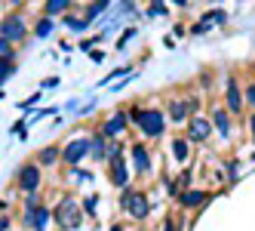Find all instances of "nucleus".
<instances>
[{
	"label": "nucleus",
	"instance_id": "473e14b6",
	"mask_svg": "<svg viewBox=\"0 0 255 231\" xmlns=\"http://www.w3.org/2000/svg\"><path fill=\"white\" fill-rule=\"evenodd\" d=\"M83 213H86V216H96V198H93V194L83 201Z\"/></svg>",
	"mask_w": 255,
	"mask_h": 231
},
{
	"label": "nucleus",
	"instance_id": "6ab92c4d",
	"mask_svg": "<svg viewBox=\"0 0 255 231\" xmlns=\"http://www.w3.org/2000/svg\"><path fill=\"white\" fill-rule=\"evenodd\" d=\"M71 6H74V0H43V15H65L71 12Z\"/></svg>",
	"mask_w": 255,
	"mask_h": 231
},
{
	"label": "nucleus",
	"instance_id": "ddd939ff",
	"mask_svg": "<svg viewBox=\"0 0 255 231\" xmlns=\"http://www.w3.org/2000/svg\"><path fill=\"white\" fill-rule=\"evenodd\" d=\"M209 201V194L203 191V188H185L178 194V204H181V210H197V207H203Z\"/></svg>",
	"mask_w": 255,
	"mask_h": 231
},
{
	"label": "nucleus",
	"instance_id": "9b49d317",
	"mask_svg": "<svg viewBox=\"0 0 255 231\" xmlns=\"http://www.w3.org/2000/svg\"><path fill=\"white\" fill-rule=\"evenodd\" d=\"M243 90H240V83H237L234 77L228 80V86H225V105H228V111L231 114H240L243 111Z\"/></svg>",
	"mask_w": 255,
	"mask_h": 231
},
{
	"label": "nucleus",
	"instance_id": "f3484780",
	"mask_svg": "<svg viewBox=\"0 0 255 231\" xmlns=\"http://www.w3.org/2000/svg\"><path fill=\"white\" fill-rule=\"evenodd\" d=\"M111 3H114V0H89L86 9H83V19H86L89 25H96V22H99V15H102L108 6H111Z\"/></svg>",
	"mask_w": 255,
	"mask_h": 231
},
{
	"label": "nucleus",
	"instance_id": "1a4fd4ad",
	"mask_svg": "<svg viewBox=\"0 0 255 231\" xmlns=\"http://www.w3.org/2000/svg\"><path fill=\"white\" fill-rule=\"evenodd\" d=\"M126 127H129V114H126V108H117L111 117L102 123V133H105L108 139H117V136L126 133Z\"/></svg>",
	"mask_w": 255,
	"mask_h": 231
},
{
	"label": "nucleus",
	"instance_id": "423d86ee",
	"mask_svg": "<svg viewBox=\"0 0 255 231\" xmlns=\"http://www.w3.org/2000/svg\"><path fill=\"white\" fill-rule=\"evenodd\" d=\"M83 157H89V136H74L62 145V164L77 167Z\"/></svg>",
	"mask_w": 255,
	"mask_h": 231
},
{
	"label": "nucleus",
	"instance_id": "412c9836",
	"mask_svg": "<svg viewBox=\"0 0 255 231\" xmlns=\"http://www.w3.org/2000/svg\"><path fill=\"white\" fill-rule=\"evenodd\" d=\"M56 31V19H52V15H43V19H37L34 22V37H49V34Z\"/></svg>",
	"mask_w": 255,
	"mask_h": 231
},
{
	"label": "nucleus",
	"instance_id": "ea45409f",
	"mask_svg": "<svg viewBox=\"0 0 255 231\" xmlns=\"http://www.w3.org/2000/svg\"><path fill=\"white\" fill-rule=\"evenodd\" d=\"M9 6H12V9H19V6H22V0H9Z\"/></svg>",
	"mask_w": 255,
	"mask_h": 231
},
{
	"label": "nucleus",
	"instance_id": "bb28decb",
	"mask_svg": "<svg viewBox=\"0 0 255 231\" xmlns=\"http://www.w3.org/2000/svg\"><path fill=\"white\" fill-rule=\"evenodd\" d=\"M0 59H15V43H9L6 37H0Z\"/></svg>",
	"mask_w": 255,
	"mask_h": 231
},
{
	"label": "nucleus",
	"instance_id": "79ce46f5",
	"mask_svg": "<svg viewBox=\"0 0 255 231\" xmlns=\"http://www.w3.org/2000/svg\"><path fill=\"white\" fill-rule=\"evenodd\" d=\"M111 231H123V225H111Z\"/></svg>",
	"mask_w": 255,
	"mask_h": 231
},
{
	"label": "nucleus",
	"instance_id": "2eb2a0df",
	"mask_svg": "<svg viewBox=\"0 0 255 231\" xmlns=\"http://www.w3.org/2000/svg\"><path fill=\"white\" fill-rule=\"evenodd\" d=\"M209 120H212V130H218V136H222V139H231V114H228L225 108H215V111L209 114Z\"/></svg>",
	"mask_w": 255,
	"mask_h": 231
},
{
	"label": "nucleus",
	"instance_id": "72a5a7b5",
	"mask_svg": "<svg viewBox=\"0 0 255 231\" xmlns=\"http://www.w3.org/2000/svg\"><path fill=\"white\" fill-rule=\"evenodd\" d=\"M52 86H59V77H46V80L40 83V90H52Z\"/></svg>",
	"mask_w": 255,
	"mask_h": 231
},
{
	"label": "nucleus",
	"instance_id": "58836bf2",
	"mask_svg": "<svg viewBox=\"0 0 255 231\" xmlns=\"http://www.w3.org/2000/svg\"><path fill=\"white\" fill-rule=\"evenodd\" d=\"M249 130H252V136H255V114L249 117Z\"/></svg>",
	"mask_w": 255,
	"mask_h": 231
},
{
	"label": "nucleus",
	"instance_id": "f704fd0d",
	"mask_svg": "<svg viewBox=\"0 0 255 231\" xmlns=\"http://www.w3.org/2000/svg\"><path fill=\"white\" fill-rule=\"evenodd\" d=\"M185 34H188L185 25H172V37H185Z\"/></svg>",
	"mask_w": 255,
	"mask_h": 231
},
{
	"label": "nucleus",
	"instance_id": "c85d7f7f",
	"mask_svg": "<svg viewBox=\"0 0 255 231\" xmlns=\"http://www.w3.org/2000/svg\"><path fill=\"white\" fill-rule=\"evenodd\" d=\"M68 170H71V179H74V182H89V179H93L89 170H80V167H68Z\"/></svg>",
	"mask_w": 255,
	"mask_h": 231
},
{
	"label": "nucleus",
	"instance_id": "393cba45",
	"mask_svg": "<svg viewBox=\"0 0 255 231\" xmlns=\"http://www.w3.org/2000/svg\"><path fill=\"white\" fill-rule=\"evenodd\" d=\"M12 74H15V65L9 59H0V86H3L6 77H12ZM0 96H3V93H0Z\"/></svg>",
	"mask_w": 255,
	"mask_h": 231
},
{
	"label": "nucleus",
	"instance_id": "b1692460",
	"mask_svg": "<svg viewBox=\"0 0 255 231\" xmlns=\"http://www.w3.org/2000/svg\"><path fill=\"white\" fill-rule=\"evenodd\" d=\"M129 68H132V65H120V68H114V71H108V74L99 80V86H108V83L117 80V77H126V74H129Z\"/></svg>",
	"mask_w": 255,
	"mask_h": 231
},
{
	"label": "nucleus",
	"instance_id": "c756f323",
	"mask_svg": "<svg viewBox=\"0 0 255 231\" xmlns=\"http://www.w3.org/2000/svg\"><path fill=\"white\" fill-rule=\"evenodd\" d=\"M135 37V28H126L123 34H120V40H117V49H126V43H129Z\"/></svg>",
	"mask_w": 255,
	"mask_h": 231
},
{
	"label": "nucleus",
	"instance_id": "39448f33",
	"mask_svg": "<svg viewBox=\"0 0 255 231\" xmlns=\"http://www.w3.org/2000/svg\"><path fill=\"white\" fill-rule=\"evenodd\" d=\"M40 182H43V167L37 161H28L19 167V173H15V185H19V191H40Z\"/></svg>",
	"mask_w": 255,
	"mask_h": 231
},
{
	"label": "nucleus",
	"instance_id": "7ed1b4c3",
	"mask_svg": "<svg viewBox=\"0 0 255 231\" xmlns=\"http://www.w3.org/2000/svg\"><path fill=\"white\" fill-rule=\"evenodd\" d=\"M28 15L22 9H9L0 15V37H6L9 43H22L28 37Z\"/></svg>",
	"mask_w": 255,
	"mask_h": 231
},
{
	"label": "nucleus",
	"instance_id": "7c9ffc66",
	"mask_svg": "<svg viewBox=\"0 0 255 231\" xmlns=\"http://www.w3.org/2000/svg\"><path fill=\"white\" fill-rule=\"evenodd\" d=\"M40 99H43V90H40V93H34V96H28V99L19 105V108H22V111H28V108H34V105H37Z\"/></svg>",
	"mask_w": 255,
	"mask_h": 231
},
{
	"label": "nucleus",
	"instance_id": "a19ab883",
	"mask_svg": "<svg viewBox=\"0 0 255 231\" xmlns=\"http://www.w3.org/2000/svg\"><path fill=\"white\" fill-rule=\"evenodd\" d=\"M172 3H175V6H188V0H172Z\"/></svg>",
	"mask_w": 255,
	"mask_h": 231
},
{
	"label": "nucleus",
	"instance_id": "6e6552de",
	"mask_svg": "<svg viewBox=\"0 0 255 231\" xmlns=\"http://www.w3.org/2000/svg\"><path fill=\"white\" fill-rule=\"evenodd\" d=\"M194 108H197V96L172 99L169 108H166V120H172V123H188V120L194 117Z\"/></svg>",
	"mask_w": 255,
	"mask_h": 231
},
{
	"label": "nucleus",
	"instance_id": "f257e3e1",
	"mask_svg": "<svg viewBox=\"0 0 255 231\" xmlns=\"http://www.w3.org/2000/svg\"><path fill=\"white\" fill-rule=\"evenodd\" d=\"M126 114H129V123H135L144 133V139H160L166 133V111H160V108H138V105H132V108H126Z\"/></svg>",
	"mask_w": 255,
	"mask_h": 231
},
{
	"label": "nucleus",
	"instance_id": "5701e85b",
	"mask_svg": "<svg viewBox=\"0 0 255 231\" xmlns=\"http://www.w3.org/2000/svg\"><path fill=\"white\" fill-rule=\"evenodd\" d=\"M123 151H126V145H123V142H108V148H105V161L108 164H111V161H120V157H123Z\"/></svg>",
	"mask_w": 255,
	"mask_h": 231
},
{
	"label": "nucleus",
	"instance_id": "4468645a",
	"mask_svg": "<svg viewBox=\"0 0 255 231\" xmlns=\"http://www.w3.org/2000/svg\"><path fill=\"white\" fill-rule=\"evenodd\" d=\"M129 157H132L135 173H151V154H148V148H144L141 142H132L129 145Z\"/></svg>",
	"mask_w": 255,
	"mask_h": 231
},
{
	"label": "nucleus",
	"instance_id": "e433bc0d",
	"mask_svg": "<svg viewBox=\"0 0 255 231\" xmlns=\"http://www.w3.org/2000/svg\"><path fill=\"white\" fill-rule=\"evenodd\" d=\"M163 231H175V222L166 216V219H163Z\"/></svg>",
	"mask_w": 255,
	"mask_h": 231
},
{
	"label": "nucleus",
	"instance_id": "a878e982",
	"mask_svg": "<svg viewBox=\"0 0 255 231\" xmlns=\"http://www.w3.org/2000/svg\"><path fill=\"white\" fill-rule=\"evenodd\" d=\"M25 210H37L40 204H43V198H40V191H25Z\"/></svg>",
	"mask_w": 255,
	"mask_h": 231
},
{
	"label": "nucleus",
	"instance_id": "37998d69",
	"mask_svg": "<svg viewBox=\"0 0 255 231\" xmlns=\"http://www.w3.org/2000/svg\"><path fill=\"white\" fill-rule=\"evenodd\" d=\"M252 74H255V68H252Z\"/></svg>",
	"mask_w": 255,
	"mask_h": 231
},
{
	"label": "nucleus",
	"instance_id": "f03ea898",
	"mask_svg": "<svg viewBox=\"0 0 255 231\" xmlns=\"http://www.w3.org/2000/svg\"><path fill=\"white\" fill-rule=\"evenodd\" d=\"M83 204H77L74 194H62L59 204L52 207V222H56L62 231H77L83 225Z\"/></svg>",
	"mask_w": 255,
	"mask_h": 231
},
{
	"label": "nucleus",
	"instance_id": "cd10ccee",
	"mask_svg": "<svg viewBox=\"0 0 255 231\" xmlns=\"http://www.w3.org/2000/svg\"><path fill=\"white\" fill-rule=\"evenodd\" d=\"M157 15H166V3L163 0H151V6H148V19H157Z\"/></svg>",
	"mask_w": 255,
	"mask_h": 231
},
{
	"label": "nucleus",
	"instance_id": "aec40b11",
	"mask_svg": "<svg viewBox=\"0 0 255 231\" xmlns=\"http://www.w3.org/2000/svg\"><path fill=\"white\" fill-rule=\"evenodd\" d=\"M62 25L71 28V31H77V34H83L86 28H93V25L83 19V15H74V12H65V15H62Z\"/></svg>",
	"mask_w": 255,
	"mask_h": 231
},
{
	"label": "nucleus",
	"instance_id": "2f4dec72",
	"mask_svg": "<svg viewBox=\"0 0 255 231\" xmlns=\"http://www.w3.org/2000/svg\"><path fill=\"white\" fill-rule=\"evenodd\" d=\"M243 99H246V102L252 105V108H255V80H252L249 86H243Z\"/></svg>",
	"mask_w": 255,
	"mask_h": 231
},
{
	"label": "nucleus",
	"instance_id": "dca6fc26",
	"mask_svg": "<svg viewBox=\"0 0 255 231\" xmlns=\"http://www.w3.org/2000/svg\"><path fill=\"white\" fill-rule=\"evenodd\" d=\"M105 148H108V136L102 130H96L89 136V157H93V161H105Z\"/></svg>",
	"mask_w": 255,
	"mask_h": 231
},
{
	"label": "nucleus",
	"instance_id": "4be33fe9",
	"mask_svg": "<svg viewBox=\"0 0 255 231\" xmlns=\"http://www.w3.org/2000/svg\"><path fill=\"white\" fill-rule=\"evenodd\" d=\"M172 154H175V161H178V164H185V161H188V154H191V142H188V139H181V136L172 139Z\"/></svg>",
	"mask_w": 255,
	"mask_h": 231
},
{
	"label": "nucleus",
	"instance_id": "f8f14e48",
	"mask_svg": "<svg viewBox=\"0 0 255 231\" xmlns=\"http://www.w3.org/2000/svg\"><path fill=\"white\" fill-rule=\"evenodd\" d=\"M108 179H111V185H117V188H126L129 185V164L123 161H111L108 164Z\"/></svg>",
	"mask_w": 255,
	"mask_h": 231
},
{
	"label": "nucleus",
	"instance_id": "20e7f679",
	"mask_svg": "<svg viewBox=\"0 0 255 231\" xmlns=\"http://www.w3.org/2000/svg\"><path fill=\"white\" fill-rule=\"evenodd\" d=\"M120 207L126 210V216H132L135 222H141V219H148V216H151L148 194H144L141 188H129V185H126L123 194H120Z\"/></svg>",
	"mask_w": 255,
	"mask_h": 231
},
{
	"label": "nucleus",
	"instance_id": "9d476101",
	"mask_svg": "<svg viewBox=\"0 0 255 231\" xmlns=\"http://www.w3.org/2000/svg\"><path fill=\"white\" fill-rule=\"evenodd\" d=\"M49 222H52V210H46L43 204H40L37 210H25V225H28L31 231H46Z\"/></svg>",
	"mask_w": 255,
	"mask_h": 231
},
{
	"label": "nucleus",
	"instance_id": "a211bd4d",
	"mask_svg": "<svg viewBox=\"0 0 255 231\" xmlns=\"http://www.w3.org/2000/svg\"><path fill=\"white\" fill-rule=\"evenodd\" d=\"M40 167H56L59 161H62V148L59 145H46V148H40L37 151V157H34Z\"/></svg>",
	"mask_w": 255,
	"mask_h": 231
},
{
	"label": "nucleus",
	"instance_id": "4c0bfd02",
	"mask_svg": "<svg viewBox=\"0 0 255 231\" xmlns=\"http://www.w3.org/2000/svg\"><path fill=\"white\" fill-rule=\"evenodd\" d=\"M89 56H93V62H102V59H105V52H102V49H93Z\"/></svg>",
	"mask_w": 255,
	"mask_h": 231
},
{
	"label": "nucleus",
	"instance_id": "0eeeda50",
	"mask_svg": "<svg viewBox=\"0 0 255 231\" xmlns=\"http://www.w3.org/2000/svg\"><path fill=\"white\" fill-rule=\"evenodd\" d=\"M209 136H212V120H209L206 114H194V117L188 120L185 139L191 142V145H203V142H209Z\"/></svg>",
	"mask_w": 255,
	"mask_h": 231
},
{
	"label": "nucleus",
	"instance_id": "c9c22d12",
	"mask_svg": "<svg viewBox=\"0 0 255 231\" xmlns=\"http://www.w3.org/2000/svg\"><path fill=\"white\" fill-rule=\"evenodd\" d=\"M12 228V219L9 216H0V231H9Z\"/></svg>",
	"mask_w": 255,
	"mask_h": 231
}]
</instances>
